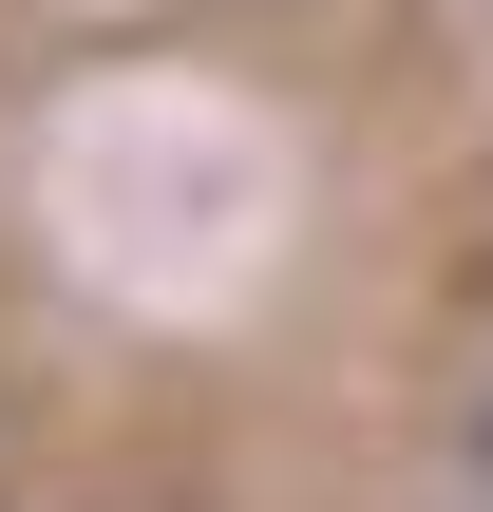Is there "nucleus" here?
<instances>
[{"label": "nucleus", "mask_w": 493, "mask_h": 512, "mask_svg": "<svg viewBox=\"0 0 493 512\" xmlns=\"http://www.w3.org/2000/svg\"><path fill=\"white\" fill-rule=\"evenodd\" d=\"M456 475H475V512H493V361H475V399H456Z\"/></svg>", "instance_id": "1"}]
</instances>
